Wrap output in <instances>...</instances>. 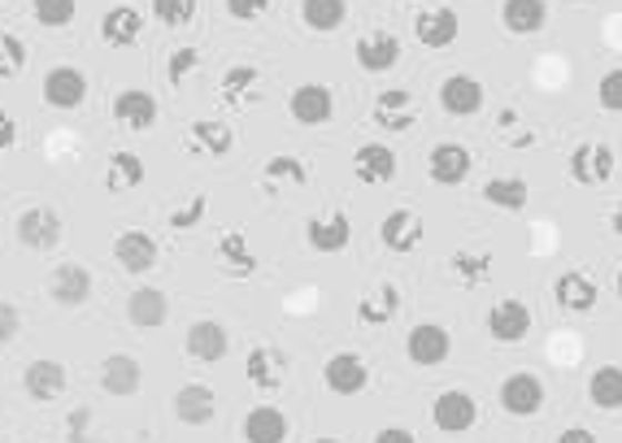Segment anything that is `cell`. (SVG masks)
I'll use <instances>...</instances> for the list:
<instances>
[{"label": "cell", "instance_id": "11", "mask_svg": "<svg viewBox=\"0 0 622 443\" xmlns=\"http://www.w3.org/2000/svg\"><path fill=\"white\" fill-rule=\"evenodd\" d=\"M288 113H292L301 127H322V122H331V113H335V97H331V88H322V83H301V88L288 97Z\"/></svg>", "mask_w": 622, "mask_h": 443}, {"label": "cell", "instance_id": "7", "mask_svg": "<svg viewBox=\"0 0 622 443\" xmlns=\"http://www.w3.org/2000/svg\"><path fill=\"white\" fill-rule=\"evenodd\" d=\"M322 383H327V392H335V395H358V392H365V383H370V370H365V361L358 352H335V356L322 365Z\"/></svg>", "mask_w": 622, "mask_h": 443}, {"label": "cell", "instance_id": "42", "mask_svg": "<svg viewBox=\"0 0 622 443\" xmlns=\"http://www.w3.org/2000/svg\"><path fill=\"white\" fill-rule=\"evenodd\" d=\"M258 79H261L258 66H235V70H227V74H222V97H227V100L244 97V92H249Z\"/></svg>", "mask_w": 622, "mask_h": 443}, {"label": "cell", "instance_id": "1", "mask_svg": "<svg viewBox=\"0 0 622 443\" xmlns=\"http://www.w3.org/2000/svg\"><path fill=\"white\" fill-rule=\"evenodd\" d=\"M614 165L619 157L610 144H579L571 152V179L583 188H605L614 179Z\"/></svg>", "mask_w": 622, "mask_h": 443}, {"label": "cell", "instance_id": "37", "mask_svg": "<svg viewBox=\"0 0 622 443\" xmlns=\"http://www.w3.org/2000/svg\"><path fill=\"white\" fill-rule=\"evenodd\" d=\"M192 140H197V144H201V152H209V157H227V152H231V144H235L231 127H227V122H218V118L192 122Z\"/></svg>", "mask_w": 622, "mask_h": 443}, {"label": "cell", "instance_id": "43", "mask_svg": "<svg viewBox=\"0 0 622 443\" xmlns=\"http://www.w3.org/2000/svg\"><path fill=\"white\" fill-rule=\"evenodd\" d=\"M596 100L605 113H622V70H610L601 83H596Z\"/></svg>", "mask_w": 622, "mask_h": 443}, {"label": "cell", "instance_id": "12", "mask_svg": "<svg viewBox=\"0 0 622 443\" xmlns=\"http://www.w3.org/2000/svg\"><path fill=\"white\" fill-rule=\"evenodd\" d=\"M353 174L365 188H383L397 179V152L388 144H362L353 152Z\"/></svg>", "mask_w": 622, "mask_h": 443}, {"label": "cell", "instance_id": "40", "mask_svg": "<svg viewBox=\"0 0 622 443\" xmlns=\"http://www.w3.org/2000/svg\"><path fill=\"white\" fill-rule=\"evenodd\" d=\"M27 70V44L13 31H0V79H13Z\"/></svg>", "mask_w": 622, "mask_h": 443}, {"label": "cell", "instance_id": "6", "mask_svg": "<svg viewBox=\"0 0 622 443\" xmlns=\"http://www.w3.org/2000/svg\"><path fill=\"white\" fill-rule=\"evenodd\" d=\"M414 36L422 49H453L458 36H462V18L449 9V4H435L427 13H418L414 22Z\"/></svg>", "mask_w": 622, "mask_h": 443}, {"label": "cell", "instance_id": "55", "mask_svg": "<svg viewBox=\"0 0 622 443\" xmlns=\"http://www.w3.org/2000/svg\"><path fill=\"white\" fill-rule=\"evenodd\" d=\"M619 300H622V274H619Z\"/></svg>", "mask_w": 622, "mask_h": 443}, {"label": "cell", "instance_id": "5", "mask_svg": "<svg viewBox=\"0 0 622 443\" xmlns=\"http://www.w3.org/2000/svg\"><path fill=\"white\" fill-rule=\"evenodd\" d=\"M88 100V74L79 66H52L44 74V104L49 109H79Z\"/></svg>", "mask_w": 622, "mask_h": 443}, {"label": "cell", "instance_id": "21", "mask_svg": "<svg viewBox=\"0 0 622 443\" xmlns=\"http://www.w3.org/2000/svg\"><path fill=\"white\" fill-rule=\"evenodd\" d=\"M213 413H218V395L205 383H188L174 395V417L183 426H205V422H213Z\"/></svg>", "mask_w": 622, "mask_h": 443}, {"label": "cell", "instance_id": "36", "mask_svg": "<svg viewBox=\"0 0 622 443\" xmlns=\"http://www.w3.org/2000/svg\"><path fill=\"white\" fill-rule=\"evenodd\" d=\"M109 192H127V188H140L144 183V161L136 152H113L109 157V174H104Z\"/></svg>", "mask_w": 622, "mask_h": 443}, {"label": "cell", "instance_id": "19", "mask_svg": "<svg viewBox=\"0 0 622 443\" xmlns=\"http://www.w3.org/2000/svg\"><path fill=\"white\" fill-rule=\"evenodd\" d=\"M183 348H188V356L192 361H201V365H218L222 356H227V331L218 326V322H192L188 326V335H183Z\"/></svg>", "mask_w": 622, "mask_h": 443}, {"label": "cell", "instance_id": "13", "mask_svg": "<svg viewBox=\"0 0 622 443\" xmlns=\"http://www.w3.org/2000/svg\"><path fill=\"white\" fill-rule=\"evenodd\" d=\"M144 31V13L136 4H113L101 18V40L109 49H131Z\"/></svg>", "mask_w": 622, "mask_h": 443}, {"label": "cell", "instance_id": "47", "mask_svg": "<svg viewBox=\"0 0 622 443\" xmlns=\"http://www.w3.org/2000/svg\"><path fill=\"white\" fill-rule=\"evenodd\" d=\"M265 4H270V0H227V13H231L235 22H258L261 13H265Z\"/></svg>", "mask_w": 622, "mask_h": 443}, {"label": "cell", "instance_id": "26", "mask_svg": "<svg viewBox=\"0 0 622 443\" xmlns=\"http://www.w3.org/2000/svg\"><path fill=\"white\" fill-rule=\"evenodd\" d=\"M113 118L122 127H131V131H149L157 122V100L149 92H140V88H127V92L113 97Z\"/></svg>", "mask_w": 622, "mask_h": 443}, {"label": "cell", "instance_id": "15", "mask_svg": "<svg viewBox=\"0 0 622 443\" xmlns=\"http://www.w3.org/2000/svg\"><path fill=\"white\" fill-rule=\"evenodd\" d=\"M440 104L453 118H470V113L483 109V83L474 74H449L444 88H440Z\"/></svg>", "mask_w": 622, "mask_h": 443}, {"label": "cell", "instance_id": "29", "mask_svg": "<svg viewBox=\"0 0 622 443\" xmlns=\"http://www.w3.org/2000/svg\"><path fill=\"white\" fill-rule=\"evenodd\" d=\"M49 292L57 304H83V300L92 295V274H88L83 265H61V270L52 274Z\"/></svg>", "mask_w": 622, "mask_h": 443}, {"label": "cell", "instance_id": "24", "mask_svg": "<svg viewBox=\"0 0 622 443\" xmlns=\"http://www.w3.org/2000/svg\"><path fill=\"white\" fill-rule=\"evenodd\" d=\"M140 383H144V370H140V361L127 356V352H113L101 365V387L109 395H136Z\"/></svg>", "mask_w": 622, "mask_h": 443}, {"label": "cell", "instance_id": "18", "mask_svg": "<svg viewBox=\"0 0 622 443\" xmlns=\"http://www.w3.org/2000/svg\"><path fill=\"white\" fill-rule=\"evenodd\" d=\"M379 235H383V244L392 248V252H414L422 244V235H427V226H422V218H418L414 209H392L383 218Z\"/></svg>", "mask_w": 622, "mask_h": 443}, {"label": "cell", "instance_id": "4", "mask_svg": "<svg viewBox=\"0 0 622 443\" xmlns=\"http://www.w3.org/2000/svg\"><path fill=\"white\" fill-rule=\"evenodd\" d=\"M431 422H435V431H444V435H462V431H470V426L479 422V404H474V395H466V392H440L435 404H431Z\"/></svg>", "mask_w": 622, "mask_h": 443}, {"label": "cell", "instance_id": "2", "mask_svg": "<svg viewBox=\"0 0 622 443\" xmlns=\"http://www.w3.org/2000/svg\"><path fill=\"white\" fill-rule=\"evenodd\" d=\"M488 335L496 340V344H522L526 335H531V309H526V300H496L492 309H488Z\"/></svg>", "mask_w": 622, "mask_h": 443}, {"label": "cell", "instance_id": "9", "mask_svg": "<svg viewBox=\"0 0 622 443\" xmlns=\"http://www.w3.org/2000/svg\"><path fill=\"white\" fill-rule=\"evenodd\" d=\"M61 231H66V222H61L57 209H27L18 218V240L36 248V252H49V248L61 244Z\"/></svg>", "mask_w": 622, "mask_h": 443}, {"label": "cell", "instance_id": "3", "mask_svg": "<svg viewBox=\"0 0 622 443\" xmlns=\"http://www.w3.org/2000/svg\"><path fill=\"white\" fill-rule=\"evenodd\" d=\"M544 383H540V374H510L505 383H501V409L510 413V417H531V413H540L544 409Z\"/></svg>", "mask_w": 622, "mask_h": 443}, {"label": "cell", "instance_id": "56", "mask_svg": "<svg viewBox=\"0 0 622 443\" xmlns=\"http://www.w3.org/2000/svg\"><path fill=\"white\" fill-rule=\"evenodd\" d=\"M392 4H405V0H392Z\"/></svg>", "mask_w": 622, "mask_h": 443}, {"label": "cell", "instance_id": "52", "mask_svg": "<svg viewBox=\"0 0 622 443\" xmlns=\"http://www.w3.org/2000/svg\"><path fill=\"white\" fill-rule=\"evenodd\" d=\"M374 443H418L405 426H388V431H379V440Z\"/></svg>", "mask_w": 622, "mask_h": 443}, {"label": "cell", "instance_id": "23", "mask_svg": "<svg viewBox=\"0 0 622 443\" xmlns=\"http://www.w3.org/2000/svg\"><path fill=\"white\" fill-rule=\"evenodd\" d=\"M397 61H401V40L397 36L379 31V36H362L358 40V66H362L365 74H388Z\"/></svg>", "mask_w": 622, "mask_h": 443}, {"label": "cell", "instance_id": "41", "mask_svg": "<svg viewBox=\"0 0 622 443\" xmlns=\"http://www.w3.org/2000/svg\"><path fill=\"white\" fill-rule=\"evenodd\" d=\"M197 13V0H153V18L161 27H188Z\"/></svg>", "mask_w": 622, "mask_h": 443}, {"label": "cell", "instance_id": "27", "mask_svg": "<svg viewBox=\"0 0 622 443\" xmlns=\"http://www.w3.org/2000/svg\"><path fill=\"white\" fill-rule=\"evenodd\" d=\"M244 440L249 443H283L288 440V413L274 404H258L244 417Z\"/></svg>", "mask_w": 622, "mask_h": 443}, {"label": "cell", "instance_id": "14", "mask_svg": "<svg viewBox=\"0 0 622 443\" xmlns=\"http://www.w3.org/2000/svg\"><path fill=\"white\" fill-rule=\"evenodd\" d=\"M113 261H118L122 270H131V274H144V270L157 265V240L149 231H122V235L113 240Z\"/></svg>", "mask_w": 622, "mask_h": 443}, {"label": "cell", "instance_id": "34", "mask_svg": "<svg viewBox=\"0 0 622 443\" xmlns=\"http://www.w3.org/2000/svg\"><path fill=\"white\" fill-rule=\"evenodd\" d=\"M301 18L313 31H335L349 18V0H301Z\"/></svg>", "mask_w": 622, "mask_h": 443}, {"label": "cell", "instance_id": "10", "mask_svg": "<svg viewBox=\"0 0 622 443\" xmlns=\"http://www.w3.org/2000/svg\"><path fill=\"white\" fill-rule=\"evenodd\" d=\"M405 352H410V361L422 365V370L444 365V361H449V352H453V335H449L444 326H435V322H422V326L410 331V344H405Z\"/></svg>", "mask_w": 622, "mask_h": 443}, {"label": "cell", "instance_id": "49", "mask_svg": "<svg viewBox=\"0 0 622 443\" xmlns=\"http://www.w3.org/2000/svg\"><path fill=\"white\" fill-rule=\"evenodd\" d=\"M18 326H22V313H18L13 304L0 300V344H9V340L18 335Z\"/></svg>", "mask_w": 622, "mask_h": 443}, {"label": "cell", "instance_id": "46", "mask_svg": "<svg viewBox=\"0 0 622 443\" xmlns=\"http://www.w3.org/2000/svg\"><path fill=\"white\" fill-rule=\"evenodd\" d=\"M197 66H201V52H197V49H179L174 57H170V83L179 88V83L188 79V70H197Z\"/></svg>", "mask_w": 622, "mask_h": 443}, {"label": "cell", "instance_id": "44", "mask_svg": "<svg viewBox=\"0 0 622 443\" xmlns=\"http://www.w3.org/2000/svg\"><path fill=\"white\" fill-rule=\"evenodd\" d=\"M453 270H458L462 279H470V283H474V279H488L492 256H483V252H479V256H474V252H458V256H453Z\"/></svg>", "mask_w": 622, "mask_h": 443}, {"label": "cell", "instance_id": "38", "mask_svg": "<svg viewBox=\"0 0 622 443\" xmlns=\"http://www.w3.org/2000/svg\"><path fill=\"white\" fill-rule=\"evenodd\" d=\"M31 13H36V22H40V27L61 31V27H70V22H74L79 0H31Z\"/></svg>", "mask_w": 622, "mask_h": 443}, {"label": "cell", "instance_id": "39", "mask_svg": "<svg viewBox=\"0 0 622 443\" xmlns=\"http://www.w3.org/2000/svg\"><path fill=\"white\" fill-rule=\"evenodd\" d=\"M261 174H265L270 188H279V183H305V179H310V170H305L297 157H270Z\"/></svg>", "mask_w": 622, "mask_h": 443}, {"label": "cell", "instance_id": "20", "mask_svg": "<svg viewBox=\"0 0 622 443\" xmlns=\"http://www.w3.org/2000/svg\"><path fill=\"white\" fill-rule=\"evenodd\" d=\"M305 235H310L313 252H344L353 240V222H349V213H318Z\"/></svg>", "mask_w": 622, "mask_h": 443}, {"label": "cell", "instance_id": "16", "mask_svg": "<svg viewBox=\"0 0 622 443\" xmlns=\"http://www.w3.org/2000/svg\"><path fill=\"white\" fill-rule=\"evenodd\" d=\"M374 122H379L383 131H410V127L418 122L414 97H410L405 88H388V92H379V100H374Z\"/></svg>", "mask_w": 622, "mask_h": 443}, {"label": "cell", "instance_id": "8", "mask_svg": "<svg viewBox=\"0 0 622 443\" xmlns=\"http://www.w3.org/2000/svg\"><path fill=\"white\" fill-rule=\"evenodd\" d=\"M470 174V152L462 144H435L427 152V179L435 188H458Z\"/></svg>", "mask_w": 622, "mask_h": 443}, {"label": "cell", "instance_id": "22", "mask_svg": "<svg viewBox=\"0 0 622 443\" xmlns=\"http://www.w3.org/2000/svg\"><path fill=\"white\" fill-rule=\"evenodd\" d=\"M501 22L510 36H535L549 22V0H501Z\"/></svg>", "mask_w": 622, "mask_h": 443}, {"label": "cell", "instance_id": "50", "mask_svg": "<svg viewBox=\"0 0 622 443\" xmlns=\"http://www.w3.org/2000/svg\"><path fill=\"white\" fill-rule=\"evenodd\" d=\"M558 443H601V440H596L588 426H571V431H562V435H558Z\"/></svg>", "mask_w": 622, "mask_h": 443}, {"label": "cell", "instance_id": "25", "mask_svg": "<svg viewBox=\"0 0 622 443\" xmlns=\"http://www.w3.org/2000/svg\"><path fill=\"white\" fill-rule=\"evenodd\" d=\"M22 383H27V395L36 404H52L57 395L66 392V365L61 361H31Z\"/></svg>", "mask_w": 622, "mask_h": 443}, {"label": "cell", "instance_id": "35", "mask_svg": "<svg viewBox=\"0 0 622 443\" xmlns=\"http://www.w3.org/2000/svg\"><path fill=\"white\" fill-rule=\"evenodd\" d=\"M218 261H222L227 274H240V279L258 270V261H253V252H249V244H244L240 231H227V235L218 240Z\"/></svg>", "mask_w": 622, "mask_h": 443}, {"label": "cell", "instance_id": "53", "mask_svg": "<svg viewBox=\"0 0 622 443\" xmlns=\"http://www.w3.org/2000/svg\"><path fill=\"white\" fill-rule=\"evenodd\" d=\"M610 226H614V235L622 240V204L614 209V213H610Z\"/></svg>", "mask_w": 622, "mask_h": 443}, {"label": "cell", "instance_id": "30", "mask_svg": "<svg viewBox=\"0 0 622 443\" xmlns=\"http://www.w3.org/2000/svg\"><path fill=\"white\" fill-rule=\"evenodd\" d=\"M397 309H401V292H397L392 283H383L379 292L365 295L362 304H358V322H362V326H388Z\"/></svg>", "mask_w": 622, "mask_h": 443}, {"label": "cell", "instance_id": "51", "mask_svg": "<svg viewBox=\"0 0 622 443\" xmlns=\"http://www.w3.org/2000/svg\"><path fill=\"white\" fill-rule=\"evenodd\" d=\"M13 140H18V127H13V118H9L4 109H0V152L13 144Z\"/></svg>", "mask_w": 622, "mask_h": 443}, {"label": "cell", "instance_id": "28", "mask_svg": "<svg viewBox=\"0 0 622 443\" xmlns=\"http://www.w3.org/2000/svg\"><path fill=\"white\" fill-rule=\"evenodd\" d=\"M165 313H170V300H165L161 288H140V292H131V300H127V318H131V326H140V331L161 326Z\"/></svg>", "mask_w": 622, "mask_h": 443}, {"label": "cell", "instance_id": "32", "mask_svg": "<svg viewBox=\"0 0 622 443\" xmlns=\"http://www.w3.org/2000/svg\"><path fill=\"white\" fill-rule=\"evenodd\" d=\"M244 370H249V383H253L258 392H270V387H279V383H283V356H279V352H270V348H253Z\"/></svg>", "mask_w": 622, "mask_h": 443}, {"label": "cell", "instance_id": "54", "mask_svg": "<svg viewBox=\"0 0 622 443\" xmlns=\"http://www.w3.org/2000/svg\"><path fill=\"white\" fill-rule=\"evenodd\" d=\"M313 443H340V440H313Z\"/></svg>", "mask_w": 622, "mask_h": 443}, {"label": "cell", "instance_id": "33", "mask_svg": "<svg viewBox=\"0 0 622 443\" xmlns=\"http://www.w3.org/2000/svg\"><path fill=\"white\" fill-rule=\"evenodd\" d=\"M479 192H483V200H488V204H496V209H510V213L526 209V200H531V188H526L522 179H488Z\"/></svg>", "mask_w": 622, "mask_h": 443}, {"label": "cell", "instance_id": "17", "mask_svg": "<svg viewBox=\"0 0 622 443\" xmlns=\"http://www.w3.org/2000/svg\"><path fill=\"white\" fill-rule=\"evenodd\" d=\"M596 279H588L583 270H566V274H558V283H553V300L566 309V313H588V309H596Z\"/></svg>", "mask_w": 622, "mask_h": 443}, {"label": "cell", "instance_id": "31", "mask_svg": "<svg viewBox=\"0 0 622 443\" xmlns=\"http://www.w3.org/2000/svg\"><path fill=\"white\" fill-rule=\"evenodd\" d=\"M588 395H592V404L605 409V413L622 409V370L619 365H601V370L588 379Z\"/></svg>", "mask_w": 622, "mask_h": 443}, {"label": "cell", "instance_id": "48", "mask_svg": "<svg viewBox=\"0 0 622 443\" xmlns=\"http://www.w3.org/2000/svg\"><path fill=\"white\" fill-rule=\"evenodd\" d=\"M70 440L92 443V413H88V409H74V413H70Z\"/></svg>", "mask_w": 622, "mask_h": 443}, {"label": "cell", "instance_id": "45", "mask_svg": "<svg viewBox=\"0 0 622 443\" xmlns=\"http://www.w3.org/2000/svg\"><path fill=\"white\" fill-rule=\"evenodd\" d=\"M205 209H209V197L201 192L188 209H174V213H170V226H174V231H192V226L205 218Z\"/></svg>", "mask_w": 622, "mask_h": 443}]
</instances>
